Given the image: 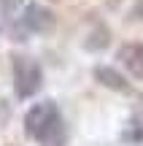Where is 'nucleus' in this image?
I'll use <instances>...</instances> for the list:
<instances>
[{
	"label": "nucleus",
	"mask_w": 143,
	"mask_h": 146,
	"mask_svg": "<svg viewBox=\"0 0 143 146\" xmlns=\"http://www.w3.org/2000/svg\"><path fill=\"white\" fill-rule=\"evenodd\" d=\"M24 133L27 138H32L43 146H62L68 133H65V122H62L57 103L43 100V103L32 106L24 114Z\"/></svg>",
	"instance_id": "obj_1"
},
{
	"label": "nucleus",
	"mask_w": 143,
	"mask_h": 146,
	"mask_svg": "<svg viewBox=\"0 0 143 146\" xmlns=\"http://www.w3.org/2000/svg\"><path fill=\"white\" fill-rule=\"evenodd\" d=\"M11 68H14V89H16V98L27 100V98H32V95L41 89L43 73H41V65H38L32 57L14 54V57H11Z\"/></svg>",
	"instance_id": "obj_2"
},
{
	"label": "nucleus",
	"mask_w": 143,
	"mask_h": 146,
	"mask_svg": "<svg viewBox=\"0 0 143 146\" xmlns=\"http://www.w3.org/2000/svg\"><path fill=\"white\" fill-rule=\"evenodd\" d=\"M22 22H24V27H27V30H32V33H46L49 27L54 25V16H51V11H46L43 5L30 3V5L24 8Z\"/></svg>",
	"instance_id": "obj_3"
},
{
	"label": "nucleus",
	"mask_w": 143,
	"mask_h": 146,
	"mask_svg": "<svg viewBox=\"0 0 143 146\" xmlns=\"http://www.w3.org/2000/svg\"><path fill=\"white\" fill-rule=\"evenodd\" d=\"M116 57L135 78H143V43H124Z\"/></svg>",
	"instance_id": "obj_4"
},
{
	"label": "nucleus",
	"mask_w": 143,
	"mask_h": 146,
	"mask_svg": "<svg viewBox=\"0 0 143 146\" xmlns=\"http://www.w3.org/2000/svg\"><path fill=\"white\" fill-rule=\"evenodd\" d=\"M95 78L103 84V87H108V89H116V92H130V84L124 81V76H119L113 68H105V65L95 68Z\"/></svg>",
	"instance_id": "obj_5"
},
{
	"label": "nucleus",
	"mask_w": 143,
	"mask_h": 146,
	"mask_svg": "<svg viewBox=\"0 0 143 146\" xmlns=\"http://www.w3.org/2000/svg\"><path fill=\"white\" fill-rule=\"evenodd\" d=\"M135 16H138V19H143V0L135 5Z\"/></svg>",
	"instance_id": "obj_6"
}]
</instances>
